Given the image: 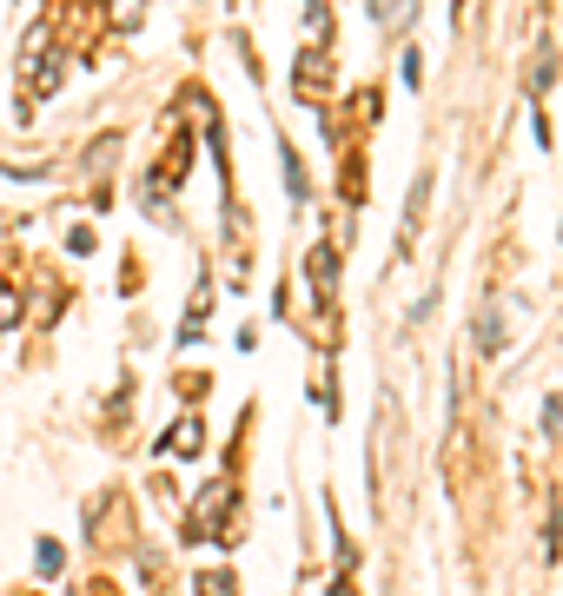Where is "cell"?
Returning <instances> with one entry per match:
<instances>
[{"mask_svg":"<svg viewBox=\"0 0 563 596\" xmlns=\"http://www.w3.org/2000/svg\"><path fill=\"white\" fill-rule=\"evenodd\" d=\"M232 510H238V490H232L225 477L206 484L199 503H193V537H199V544H206V537H212V544H232Z\"/></svg>","mask_w":563,"mask_h":596,"instance_id":"cell-1","label":"cell"},{"mask_svg":"<svg viewBox=\"0 0 563 596\" xmlns=\"http://www.w3.org/2000/svg\"><path fill=\"white\" fill-rule=\"evenodd\" d=\"M206 312H212V285L199 279V285H193V305H186V325H180V338H199V331H206Z\"/></svg>","mask_w":563,"mask_h":596,"instance_id":"cell-2","label":"cell"},{"mask_svg":"<svg viewBox=\"0 0 563 596\" xmlns=\"http://www.w3.org/2000/svg\"><path fill=\"white\" fill-rule=\"evenodd\" d=\"M167 451H173V458L199 451V417H180V424H173V431H167Z\"/></svg>","mask_w":563,"mask_h":596,"instance_id":"cell-3","label":"cell"},{"mask_svg":"<svg viewBox=\"0 0 563 596\" xmlns=\"http://www.w3.org/2000/svg\"><path fill=\"white\" fill-rule=\"evenodd\" d=\"M504 338H511V331H504V318H498V305H491L485 318H477V345H485V352H504Z\"/></svg>","mask_w":563,"mask_h":596,"instance_id":"cell-4","label":"cell"},{"mask_svg":"<svg viewBox=\"0 0 563 596\" xmlns=\"http://www.w3.org/2000/svg\"><path fill=\"white\" fill-rule=\"evenodd\" d=\"M292 87H298V94L311 100L318 87H326V60H318V53H305V66H298V80H292Z\"/></svg>","mask_w":563,"mask_h":596,"instance_id":"cell-5","label":"cell"},{"mask_svg":"<svg viewBox=\"0 0 563 596\" xmlns=\"http://www.w3.org/2000/svg\"><path fill=\"white\" fill-rule=\"evenodd\" d=\"M14 325H21V292L0 285V331H14Z\"/></svg>","mask_w":563,"mask_h":596,"instance_id":"cell-6","label":"cell"},{"mask_svg":"<svg viewBox=\"0 0 563 596\" xmlns=\"http://www.w3.org/2000/svg\"><path fill=\"white\" fill-rule=\"evenodd\" d=\"M199 596H238V583L225 570H212V576H199Z\"/></svg>","mask_w":563,"mask_h":596,"instance_id":"cell-7","label":"cell"},{"mask_svg":"<svg viewBox=\"0 0 563 596\" xmlns=\"http://www.w3.org/2000/svg\"><path fill=\"white\" fill-rule=\"evenodd\" d=\"M34 563H40V570H47V576H53V570H60V563H66V557H60V544H53V537H47V544H40V550H34Z\"/></svg>","mask_w":563,"mask_h":596,"instance_id":"cell-8","label":"cell"}]
</instances>
